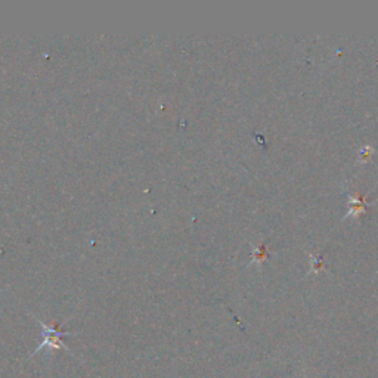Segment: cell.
<instances>
[{"label":"cell","mask_w":378,"mask_h":378,"mask_svg":"<svg viewBox=\"0 0 378 378\" xmlns=\"http://www.w3.org/2000/svg\"><path fill=\"white\" fill-rule=\"evenodd\" d=\"M39 322L41 328H43V331H45V340L39 346L37 352L41 350V347H45V346H49L51 349H66L65 346L61 343V337L70 334L68 331H58L55 326H48L46 324H43L41 321H39Z\"/></svg>","instance_id":"6da1fadb"},{"label":"cell","mask_w":378,"mask_h":378,"mask_svg":"<svg viewBox=\"0 0 378 378\" xmlns=\"http://www.w3.org/2000/svg\"><path fill=\"white\" fill-rule=\"evenodd\" d=\"M349 204H350V210L346 214V217H358L359 214H362V211L366 209L368 203L364 196H349Z\"/></svg>","instance_id":"7a4b0ae2"},{"label":"cell","mask_w":378,"mask_h":378,"mask_svg":"<svg viewBox=\"0 0 378 378\" xmlns=\"http://www.w3.org/2000/svg\"><path fill=\"white\" fill-rule=\"evenodd\" d=\"M372 152H374V148L372 146H365L361 152H359V163H366L369 158H371V155H372Z\"/></svg>","instance_id":"3957f363"},{"label":"cell","mask_w":378,"mask_h":378,"mask_svg":"<svg viewBox=\"0 0 378 378\" xmlns=\"http://www.w3.org/2000/svg\"><path fill=\"white\" fill-rule=\"evenodd\" d=\"M313 261H315V266H313L312 269V272H319L321 271V268H322V259H315V257H312Z\"/></svg>","instance_id":"277c9868"}]
</instances>
